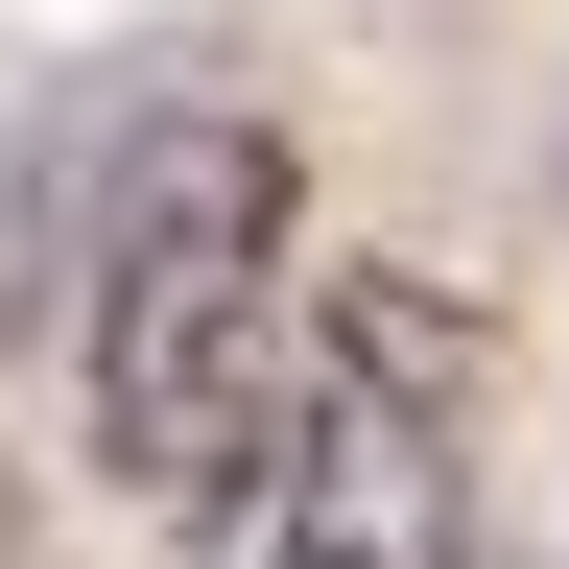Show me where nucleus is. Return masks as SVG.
Listing matches in <instances>:
<instances>
[{"mask_svg":"<svg viewBox=\"0 0 569 569\" xmlns=\"http://www.w3.org/2000/svg\"><path fill=\"white\" fill-rule=\"evenodd\" d=\"M284 309H309L284 119H142V167L96 213V284H71V403H96L119 522L238 546V498L284 451Z\"/></svg>","mask_w":569,"mask_h":569,"instance_id":"nucleus-1","label":"nucleus"},{"mask_svg":"<svg viewBox=\"0 0 569 569\" xmlns=\"http://www.w3.org/2000/svg\"><path fill=\"white\" fill-rule=\"evenodd\" d=\"M451 569H475V546H451Z\"/></svg>","mask_w":569,"mask_h":569,"instance_id":"nucleus-2","label":"nucleus"}]
</instances>
